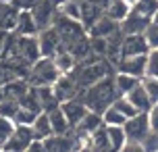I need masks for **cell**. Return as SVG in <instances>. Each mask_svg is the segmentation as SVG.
<instances>
[{
	"label": "cell",
	"instance_id": "ee69618b",
	"mask_svg": "<svg viewBox=\"0 0 158 152\" xmlns=\"http://www.w3.org/2000/svg\"><path fill=\"white\" fill-rule=\"evenodd\" d=\"M2 152H13V150H8V148H2Z\"/></svg>",
	"mask_w": 158,
	"mask_h": 152
},
{
	"label": "cell",
	"instance_id": "f35d334b",
	"mask_svg": "<svg viewBox=\"0 0 158 152\" xmlns=\"http://www.w3.org/2000/svg\"><path fill=\"white\" fill-rule=\"evenodd\" d=\"M118 152H148L146 150V146H143V142H135V140H127L125 146L121 148Z\"/></svg>",
	"mask_w": 158,
	"mask_h": 152
},
{
	"label": "cell",
	"instance_id": "4316f807",
	"mask_svg": "<svg viewBox=\"0 0 158 152\" xmlns=\"http://www.w3.org/2000/svg\"><path fill=\"white\" fill-rule=\"evenodd\" d=\"M58 13L73 21H81V2L79 0H63L58 4Z\"/></svg>",
	"mask_w": 158,
	"mask_h": 152
},
{
	"label": "cell",
	"instance_id": "1f68e13d",
	"mask_svg": "<svg viewBox=\"0 0 158 152\" xmlns=\"http://www.w3.org/2000/svg\"><path fill=\"white\" fill-rule=\"evenodd\" d=\"M38 115H40V112L21 106V108H19V112H17V117H15V123H17V125H29V127H31L33 121L38 119Z\"/></svg>",
	"mask_w": 158,
	"mask_h": 152
},
{
	"label": "cell",
	"instance_id": "d4e9b609",
	"mask_svg": "<svg viewBox=\"0 0 158 152\" xmlns=\"http://www.w3.org/2000/svg\"><path fill=\"white\" fill-rule=\"evenodd\" d=\"M19 11L21 8H10V4H4L2 15H0V29L2 32H15L17 29V21H19Z\"/></svg>",
	"mask_w": 158,
	"mask_h": 152
},
{
	"label": "cell",
	"instance_id": "ba28073f",
	"mask_svg": "<svg viewBox=\"0 0 158 152\" xmlns=\"http://www.w3.org/2000/svg\"><path fill=\"white\" fill-rule=\"evenodd\" d=\"M117 71L121 73H129L142 79L148 73V54H139V56H123L117 63Z\"/></svg>",
	"mask_w": 158,
	"mask_h": 152
},
{
	"label": "cell",
	"instance_id": "44dd1931",
	"mask_svg": "<svg viewBox=\"0 0 158 152\" xmlns=\"http://www.w3.org/2000/svg\"><path fill=\"white\" fill-rule=\"evenodd\" d=\"M131 13V6L125 0H104V15H108L114 21H123L127 15Z\"/></svg>",
	"mask_w": 158,
	"mask_h": 152
},
{
	"label": "cell",
	"instance_id": "b9f144b4",
	"mask_svg": "<svg viewBox=\"0 0 158 152\" xmlns=\"http://www.w3.org/2000/svg\"><path fill=\"white\" fill-rule=\"evenodd\" d=\"M125 2H127V4H129V6H131V8H133L135 4H137V0H125Z\"/></svg>",
	"mask_w": 158,
	"mask_h": 152
},
{
	"label": "cell",
	"instance_id": "836d02e7",
	"mask_svg": "<svg viewBox=\"0 0 158 152\" xmlns=\"http://www.w3.org/2000/svg\"><path fill=\"white\" fill-rule=\"evenodd\" d=\"M17 129V123L13 119H6V117H2L0 115V142L4 144L8 137L13 136V131Z\"/></svg>",
	"mask_w": 158,
	"mask_h": 152
},
{
	"label": "cell",
	"instance_id": "8d00e7d4",
	"mask_svg": "<svg viewBox=\"0 0 158 152\" xmlns=\"http://www.w3.org/2000/svg\"><path fill=\"white\" fill-rule=\"evenodd\" d=\"M152 77H158V50H150L148 52V73Z\"/></svg>",
	"mask_w": 158,
	"mask_h": 152
},
{
	"label": "cell",
	"instance_id": "30bf717a",
	"mask_svg": "<svg viewBox=\"0 0 158 152\" xmlns=\"http://www.w3.org/2000/svg\"><path fill=\"white\" fill-rule=\"evenodd\" d=\"M123 56H139V54H148L150 46L143 33H127L123 36V48H121Z\"/></svg>",
	"mask_w": 158,
	"mask_h": 152
},
{
	"label": "cell",
	"instance_id": "5b68a950",
	"mask_svg": "<svg viewBox=\"0 0 158 152\" xmlns=\"http://www.w3.org/2000/svg\"><path fill=\"white\" fill-rule=\"evenodd\" d=\"M123 127H125L127 140H135V142H143L152 133L150 123H148V112H137L135 117L127 119Z\"/></svg>",
	"mask_w": 158,
	"mask_h": 152
},
{
	"label": "cell",
	"instance_id": "7dc6e473",
	"mask_svg": "<svg viewBox=\"0 0 158 152\" xmlns=\"http://www.w3.org/2000/svg\"><path fill=\"white\" fill-rule=\"evenodd\" d=\"M71 152H81V150H79V148H75V150H71Z\"/></svg>",
	"mask_w": 158,
	"mask_h": 152
},
{
	"label": "cell",
	"instance_id": "c3c4849f",
	"mask_svg": "<svg viewBox=\"0 0 158 152\" xmlns=\"http://www.w3.org/2000/svg\"><path fill=\"white\" fill-rule=\"evenodd\" d=\"M154 152H158V150H154Z\"/></svg>",
	"mask_w": 158,
	"mask_h": 152
},
{
	"label": "cell",
	"instance_id": "74e56055",
	"mask_svg": "<svg viewBox=\"0 0 158 152\" xmlns=\"http://www.w3.org/2000/svg\"><path fill=\"white\" fill-rule=\"evenodd\" d=\"M148 123H150L152 133H158V102L152 104L150 111H148Z\"/></svg>",
	"mask_w": 158,
	"mask_h": 152
},
{
	"label": "cell",
	"instance_id": "277c9868",
	"mask_svg": "<svg viewBox=\"0 0 158 152\" xmlns=\"http://www.w3.org/2000/svg\"><path fill=\"white\" fill-rule=\"evenodd\" d=\"M52 25L56 27V32H58L60 40H63V48L64 50L71 48L77 40L85 38V33H87V29L83 27L81 21H73V19H69V17L60 15V13L54 17V23Z\"/></svg>",
	"mask_w": 158,
	"mask_h": 152
},
{
	"label": "cell",
	"instance_id": "60d3db41",
	"mask_svg": "<svg viewBox=\"0 0 158 152\" xmlns=\"http://www.w3.org/2000/svg\"><path fill=\"white\" fill-rule=\"evenodd\" d=\"M25 152H48V150H46V146H44V140H33L31 144L27 146Z\"/></svg>",
	"mask_w": 158,
	"mask_h": 152
},
{
	"label": "cell",
	"instance_id": "ac0fdd59",
	"mask_svg": "<svg viewBox=\"0 0 158 152\" xmlns=\"http://www.w3.org/2000/svg\"><path fill=\"white\" fill-rule=\"evenodd\" d=\"M17 36H38L40 33V27L33 19L31 11L29 8H23L19 11V21H17Z\"/></svg>",
	"mask_w": 158,
	"mask_h": 152
},
{
	"label": "cell",
	"instance_id": "f1b7e54d",
	"mask_svg": "<svg viewBox=\"0 0 158 152\" xmlns=\"http://www.w3.org/2000/svg\"><path fill=\"white\" fill-rule=\"evenodd\" d=\"M133 11H137L139 15H143V17H148V19L154 21V17L158 13V0H137Z\"/></svg>",
	"mask_w": 158,
	"mask_h": 152
},
{
	"label": "cell",
	"instance_id": "52a82bcc",
	"mask_svg": "<svg viewBox=\"0 0 158 152\" xmlns=\"http://www.w3.org/2000/svg\"><path fill=\"white\" fill-rule=\"evenodd\" d=\"M33 140H35V136H33V129L29 125H17L13 136L4 142V148H8L13 152H25Z\"/></svg>",
	"mask_w": 158,
	"mask_h": 152
},
{
	"label": "cell",
	"instance_id": "bcb514c9",
	"mask_svg": "<svg viewBox=\"0 0 158 152\" xmlns=\"http://www.w3.org/2000/svg\"><path fill=\"white\" fill-rule=\"evenodd\" d=\"M154 21H156V23H158V13H156V17H154Z\"/></svg>",
	"mask_w": 158,
	"mask_h": 152
},
{
	"label": "cell",
	"instance_id": "d6986e66",
	"mask_svg": "<svg viewBox=\"0 0 158 152\" xmlns=\"http://www.w3.org/2000/svg\"><path fill=\"white\" fill-rule=\"evenodd\" d=\"M48 117H50V123H52V131L56 136H64V133H71L73 125L69 123V119L64 117V112L60 106H56L52 111H48Z\"/></svg>",
	"mask_w": 158,
	"mask_h": 152
},
{
	"label": "cell",
	"instance_id": "6da1fadb",
	"mask_svg": "<svg viewBox=\"0 0 158 152\" xmlns=\"http://www.w3.org/2000/svg\"><path fill=\"white\" fill-rule=\"evenodd\" d=\"M118 96H121V94H118L117 83H114V75L104 77L102 81H98L94 86L81 90V94H79V98L85 102V106L89 111L100 112V115H102L108 106H112Z\"/></svg>",
	"mask_w": 158,
	"mask_h": 152
},
{
	"label": "cell",
	"instance_id": "7c38bea8",
	"mask_svg": "<svg viewBox=\"0 0 158 152\" xmlns=\"http://www.w3.org/2000/svg\"><path fill=\"white\" fill-rule=\"evenodd\" d=\"M31 15L35 19V23H38L40 32L50 27V25L54 23V17H56L54 15V2L52 0H40L38 4L31 8Z\"/></svg>",
	"mask_w": 158,
	"mask_h": 152
},
{
	"label": "cell",
	"instance_id": "8992f818",
	"mask_svg": "<svg viewBox=\"0 0 158 152\" xmlns=\"http://www.w3.org/2000/svg\"><path fill=\"white\" fill-rule=\"evenodd\" d=\"M38 44L42 56H54L58 50H63V40H60L54 25H50V27H46L38 33Z\"/></svg>",
	"mask_w": 158,
	"mask_h": 152
},
{
	"label": "cell",
	"instance_id": "8fae6325",
	"mask_svg": "<svg viewBox=\"0 0 158 152\" xmlns=\"http://www.w3.org/2000/svg\"><path fill=\"white\" fill-rule=\"evenodd\" d=\"M44 146H46L48 152H71L77 148V137H75V129L71 133H64V136H56L52 133L50 137L44 140Z\"/></svg>",
	"mask_w": 158,
	"mask_h": 152
},
{
	"label": "cell",
	"instance_id": "4fadbf2b",
	"mask_svg": "<svg viewBox=\"0 0 158 152\" xmlns=\"http://www.w3.org/2000/svg\"><path fill=\"white\" fill-rule=\"evenodd\" d=\"M60 108H63V112H64V117L69 119V123L73 125V129L77 127L79 123H81V119L87 115V108L85 106V102L81 100V98H73V100H67V102H63L60 104Z\"/></svg>",
	"mask_w": 158,
	"mask_h": 152
},
{
	"label": "cell",
	"instance_id": "e575fe53",
	"mask_svg": "<svg viewBox=\"0 0 158 152\" xmlns=\"http://www.w3.org/2000/svg\"><path fill=\"white\" fill-rule=\"evenodd\" d=\"M143 36H146V40H148L150 50H158V23L156 21H152V23L148 25V29L143 32Z\"/></svg>",
	"mask_w": 158,
	"mask_h": 152
},
{
	"label": "cell",
	"instance_id": "9a60e30c",
	"mask_svg": "<svg viewBox=\"0 0 158 152\" xmlns=\"http://www.w3.org/2000/svg\"><path fill=\"white\" fill-rule=\"evenodd\" d=\"M102 15H104V2H98V0H81V23H83L85 29H89Z\"/></svg>",
	"mask_w": 158,
	"mask_h": 152
},
{
	"label": "cell",
	"instance_id": "83f0119b",
	"mask_svg": "<svg viewBox=\"0 0 158 152\" xmlns=\"http://www.w3.org/2000/svg\"><path fill=\"white\" fill-rule=\"evenodd\" d=\"M102 119H104V125H125L127 123V117L118 111L117 106H108L102 112Z\"/></svg>",
	"mask_w": 158,
	"mask_h": 152
},
{
	"label": "cell",
	"instance_id": "ab89813d",
	"mask_svg": "<svg viewBox=\"0 0 158 152\" xmlns=\"http://www.w3.org/2000/svg\"><path fill=\"white\" fill-rule=\"evenodd\" d=\"M8 40H10V33L0 29V61H2V56H4V50H6V46H8Z\"/></svg>",
	"mask_w": 158,
	"mask_h": 152
},
{
	"label": "cell",
	"instance_id": "cb8c5ba5",
	"mask_svg": "<svg viewBox=\"0 0 158 152\" xmlns=\"http://www.w3.org/2000/svg\"><path fill=\"white\" fill-rule=\"evenodd\" d=\"M139 77H135V75H129V73H121L117 71L114 73V83H117V90L121 96H127L135 86H139Z\"/></svg>",
	"mask_w": 158,
	"mask_h": 152
},
{
	"label": "cell",
	"instance_id": "2e32d148",
	"mask_svg": "<svg viewBox=\"0 0 158 152\" xmlns=\"http://www.w3.org/2000/svg\"><path fill=\"white\" fill-rule=\"evenodd\" d=\"M118 29H121V23H118V21L110 19L108 15H102L89 29H87V33H89V38H110L112 33L118 32Z\"/></svg>",
	"mask_w": 158,
	"mask_h": 152
},
{
	"label": "cell",
	"instance_id": "484cf974",
	"mask_svg": "<svg viewBox=\"0 0 158 152\" xmlns=\"http://www.w3.org/2000/svg\"><path fill=\"white\" fill-rule=\"evenodd\" d=\"M106 131H108V140H110L112 152H118L127 142V133L123 125H106Z\"/></svg>",
	"mask_w": 158,
	"mask_h": 152
},
{
	"label": "cell",
	"instance_id": "7bdbcfd3",
	"mask_svg": "<svg viewBox=\"0 0 158 152\" xmlns=\"http://www.w3.org/2000/svg\"><path fill=\"white\" fill-rule=\"evenodd\" d=\"M15 0H0V4H13Z\"/></svg>",
	"mask_w": 158,
	"mask_h": 152
},
{
	"label": "cell",
	"instance_id": "5bb4252c",
	"mask_svg": "<svg viewBox=\"0 0 158 152\" xmlns=\"http://www.w3.org/2000/svg\"><path fill=\"white\" fill-rule=\"evenodd\" d=\"M152 23V19H148V17L139 15L137 11H133L131 8V13L121 21V32L125 33H143L146 29H148V25Z\"/></svg>",
	"mask_w": 158,
	"mask_h": 152
},
{
	"label": "cell",
	"instance_id": "7a4b0ae2",
	"mask_svg": "<svg viewBox=\"0 0 158 152\" xmlns=\"http://www.w3.org/2000/svg\"><path fill=\"white\" fill-rule=\"evenodd\" d=\"M114 69H117V67H114L108 58H102V56L94 54V58H89V61L85 58V61L77 63V67H75L69 75H73V79L77 81L79 88L85 90V88H89V86L98 83V81H102L104 77L112 75Z\"/></svg>",
	"mask_w": 158,
	"mask_h": 152
},
{
	"label": "cell",
	"instance_id": "d6a6232c",
	"mask_svg": "<svg viewBox=\"0 0 158 152\" xmlns=\"http://www.w3.org/2000/svg\"><path fill=\"white\" fill-rule=\"evenodd\" d=\"M112 106H117V108L123 112V115H125L127 119H131V117H135V115L139 112V111H137V108L133 106V104L127 100V96H118L117 100H114V104H112Z\"/></svg>",
	"mask_w": 158,
	"mask_h": 152
},
{
	"label": "cell",
	"instance_id": "7402d4cb",
	"mask_svg": "<svg viewBox=\"0 0 158 152\" xmlns=\"http://www.w3.org/2000/svg\"><path fill=\"white\" fill-rule=\"evenodd\" d=\"M33 136H35V140H46V137H50L54 131H52V123H50V117H48V112H40L38 119L33 121Z\"/></svg>",
	"mask_w": 158,
	"mask_h": 152
},
{
	"label": "cell",
	"instance_id": "f546056e",
	"mask_svg": "<svg viewBox=\"0 0 158 152\" xmlns=\"http://www.w3.org/2000/svg\"><path fill=\"white\" fill-rule=\"evenodd\" d=\"M19 108H21V102H19V100H13V98H4V100L0 102V115L6 117V119L15 121Z\"/></svg>",
	"mask_w": 158,
	"mask_h": 152
},
{
	"label": "cell",
	"instance_id": "d590c367",
	"mask_svg": "<svg viewBox=\"0 0 158 152\" xmlns=\"http://www.w3.org/2000/svg\"><path fill=\"white\" fill-rule=\"evenodd\" d=\"M89 44H92V52L96 56H106V50H108L106 38H89Z\"/></svg>",
	"mask_w": 158,
	"mask_h": 152
},
{
	"label": "cell",
	"instance_id": "f6af8a7d",
	"mask_svg": "<svg viewBox=\"0 0 158 152\" xmlns=\"http://www.w3.org/2000/svg\"><path fill=\"white\" fill-rule=\"evenodd\" d=\"M2 148H4V144H2V142H0V152H2Z\"/></svg>",
	"mask_w": 158,
	"mask_h": 152
},
{
	"label": "cell",
	"instance_id": "ffe728a7",
	"mask_svg": "<svg viewBox=\"0 0 158 152\" xmlns=\"http://www.w3.org/2000/svg\"><path fill=\"white\" fill-rule=\"evenodd\" d=\"M127 100L133 104L139 112H148V111H150V106H152V100H150V96H148V92L143 90L142 81H139V86H135V88L127 94Z\"/></svg>",
	"mask_w": 158,
	"mask_h": 152
},
{
	"label": "cell",
	"instance_id": "603a6c76",
	"mask_svg": "<svg viewBox=\"0 0 158 152\" xmlns=\"http://www.w3.org/2000/svg\"><path fill=\"white\" fill-rule=\"evenodd\" d=\"M52 58H54L56 67H58V71L63 73V75H69V73H71L73 69L77 67V63H79L77 58H75V56H73L69 50H64V48H63V50H58V52H56Z\"/></svg>",
	"mask_w": 158,
	"mask_h": 152
},
{
	"label": "cell",
	"instance_id": "3957f363",
	"mask_svg": "<svg viewBox=\"0 0 158 152\" xmlns=\"http://www.w3.org/2000/svg\"><path fill=\"white\" fill-rule=\"evenodd\" d=\"M63 73L58 71L54 58L52 56H42L38 63L31 65L29 69V75H27V81L31 83L33 88H42V86H54L58 77Z\"/></svg>",
	"mask_w": 158,
	"mask_h": 152
},
{
	"label": "cell",
	"instance_id": "9c48e42d",
	"mask_svg": "<svg viewBox=\"0 0 158 152\" xmlns=\"http://www.w3.org/2000/svg\"><path fill=\"white\" fill-rule=\"evenodd\" d=\"M52 90H54V96L58 98L60 104L67 102V100H73L81 94V88L77 86V81L73 79V75H60L58 81L52 86Z\"/></svg>",
	"mask_w": 158,
	"mask_h": 152
},
{
	"label": "cell",
	"instance_id": "e0dca14e",
	"mask_svg": "<svg viewBox=\"0 0 158 152\" xmlns=\"http://www.w3.org/2000/svg\"><path fill=\"white\" fill-rule=\"evenodd\" d=\"M102 125H104V119H102L100 112L87 111V115L81 119V123H79L77 127H75V136H92V133L98 131Z\"/></svg>",
	"mask_w": 158,
	"mask_h": 152
},
{
	"label": "cell",
	"instance_id": "4dcf8cb0",
	"mask_svg": "<svg viewBox=\"0 0 158 152\" xmlns=\"http://www.w3.org/2000/svg\"><path fill=\"white\" fill-rule=\"evenodd\" d=\"M142 86H143V90L148 92V96H150L152 104H156L158 102V77L143 75V77H142Z\"/></svg>",
	"mask_w": 158,
	"mask_h": 152
}]
</instances>
